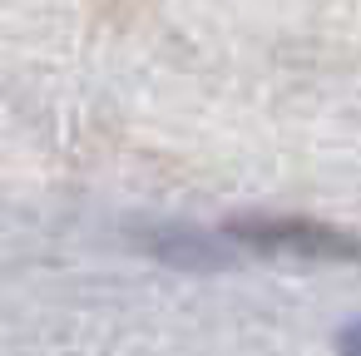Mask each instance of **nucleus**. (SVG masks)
<instances>
[{
  "label": "nucleus",
  "instance_id": "1",
  "mask_svg": "<svg viewBox=\"0 0 361 356\" xmlns=\"http://www.w3.org/2000/svg\"><path fill=\"white\" fill-rule=\"evenodd\" d=\"M238 252L272 257V262H356L361 267V233L302 218V213H238L218 228Z\"/></svg>",
  "mask_w": 361,
  "mask_h": 356
},
{
  "label": "nucleus",
  "instance_id": "2",
  "mask_svg": "<svg viewBox=\"0 0 361 356\" xmlns=\"http://www.w3.org/2000/svg\"><path fill=\"white\" fill-rule=\"evenodd\" d=\"M336 356H361V312L336 331Z\"/></svg>",
  "mask_w": 361,
  "mask_h": 356
}]
</instances>
